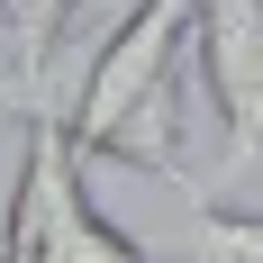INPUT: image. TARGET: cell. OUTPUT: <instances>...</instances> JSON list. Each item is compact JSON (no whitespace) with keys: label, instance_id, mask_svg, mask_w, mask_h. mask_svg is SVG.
Segmentation results:
<instances>
[{"label":"cell","instance_id":"cell-1","mask_svg":"<svg viewBox=\"0 0 263 263\" xmlns=\"http://www.w3.org/2000/svg\"><path fill=\"white\" fill-rule=\"evenodd\" d=\"M191 27H200V0H136L91 46V73H82L73 109H64V136H73L82 163L109 155V163L182 182V91H173V64L191 54Z\"/></svg>","mask_w":263,"mask_h":263},{"label":"cell","instance_id":"cell-2","mask_svg":"<svg viewBox=\"0 0 263 263\" xmlns=\"http://www.w3.org/2000/svg\"><path fill=\"white\" fill-rule=\"evenodd\" d=\"M18 173H9V218H0V263H155L136 236H118L91 191H82V155L64 136V109L18 100Z\"/></svg>","mask_w":263,"mask_h":263},{"label":"cell","instance_id":"cell-3","mask_svg":"<svg viewBox=\"0 0 263 263\" xmlns=\"http://www.w3.org/2000/svg\"><path fill=\"white\" fill-rule=\"evenodd\" d=\"M191 54L209 73V100L227 118V173L263 155V0H200Z\"/></svg>","mask_w":263,"mask_h":263},{"label":"cell","instance_id":"cell-4","mask_svg":"<svg viewBox=\"0 0 263 263\" xmlns=\"http://www.w3.org/2000/svg\"><path fill=\"white\" fill-rule=\"evenodd\" d=\"M82 0H0V36L18 54V100H46V64L64 46V18H73Z\"/></svg>","mask_w":263,"mask_h":263},{"label":"cell","instance_id":"cell-5","mask_svg":"<svg viewBox=\"0 0 263 263\" xmlns=\"http://www.w3.org/2000/svg\"><path fill=\"white\" fill-rule=\"evenodd\" d=\"M182 263H263V218L254 209H218V200H191Z\"/></svg>","mask_w":263,"mask_h":263}]
</instances>
